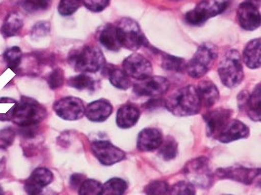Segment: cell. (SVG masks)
Segmentation results:
<instances>
[{
    "mask_svg": "<svg viewBox=\"0 0 261 195\" xmlns=\"http://www.w3.org/2000/svg\"><path fill=\"white\" fill-rule=\"evenodd\" d=\"M166 107L177 116H190L197 114L202 108L197 89L194 86H185L167 98Z\"/></svg>",
    "mask_w": 261,
    "mask_h": 195,
    "instance_id": "1",
    "label": "cell"
},
{
    "mask_svg": "<svg viewBox=\"0 0 261 195\" xmlns=\"http://www.w3.org/2000/svg\"><path fill=\"white\" fill-rule=\"evenodd\" d=\"M9 112L11 120L20 127L36 126L47 115V111L40 104L27 97L22 98L19 103H16Z\"/></svg>",
    "mask_w": 261,
    "mask_h": 195,
    "instance_id": "2",
    "label": "cell"
},
{
    "mask_svg": "<svg viewBox=\"0 0 261 195\" xmlns=\"http://www.w3.org/2000/svg\"><path fill=\"white\" fill-rule=\"evenodd\" d=\"M72 68L82 73H94L105 68V57L102 51L94 46H84L75 50L69 57Z\"/></svg>",
    "mask_w": 261,
    "mask_h": 195,
    "instance_id": "3",
    "label": "cell"
},
{
    "mask_svg": "<svg viewBox=\"0 0 261 195\" xmlns=\"http://www.w3.org/2000/svg\"><path fill=\"white\" fill-rule=\"evenodd\" d=\"M218 73L224 85L233 88L239 85L244 79V69L240 53L236 50H229L219 63Z\"/></svg>",
    "mask_w": 261,
    "mask_h": 195,
    "instance_id": "4",
    "label": "cell"
},
{
    "mask_svg": "<svg viewBox=\"0 0 261 195\" xmlns=\"http://www.w3.org/2000/svg\"><path fill=\"white\" fill-rule=\"evenodd\" d=\"M216 57L217 49L214 45L210 43L202 44L198 48L191 61L186 63L185 69L191 77L201 78L210 71Z\"/></svg>",
    "mask_w": 261,
    "mask_h": 195,
    "instance_id": "5",
    "label": "cell"
},
{
    "mask_svg": "<svg viewBox=\"0 0 261 195\" xmlns=\"http://www.w3.org/2000/svg\"><path fill=\"white\" fill-rule=\"evenodd\" d=\"M119 35L120 47L136 51L147 43L142 30L134 20L124 18L116 24Z\"/></svg>",
    "mask_w": 261,
    "mask_h": 195,
    "instance_id": "6",
    "label": "cell"
},
{
    "mask_svg": "<svg viewBox=\"0 0 261 195\" xmlns=\"http://www.w3.org/2000/svg\"><path fill=\"white\" fill-rule=\"evenodd\" d=\"M225 0H202L197 6L186 14L185 20L192 25H199L225 11L227 8Z\"/></svg>",
    "mask_w": 261,
    "mask_h": 195,
    "instance_id": "7",
    "label": "cell"
},
{
    "mask_svg": "<svg viewBox=\"0 0 261 195\" xmlns=\"http://www.w3.org/2000/svg\"><path fill=\"white\" fill-rule=\"evenodd\" d=\"M184 174L191 184L202 188H207L214 183V174L211 170L208 160L205 157L188 162L184 168Z\"/></svg>",
    "mask_w": 261,
    "mask_h": 195,
    "instance_id": "8",
    "label": "cell"
},
{
    "mask_svg": "<svg viewBox=\"0 0 261 195\" xmlns=\"http://www.w3.org/2000/svg\"><path fill=\"white\" fill-rule=\"evenodd\" d=\"M169 81L162 76H149L138 80L133 85V91L138 96L156 98L164 95L169 89Z\"/></svg>",
    "mask_w": 261,
    "mask_h": 195,
    "instance_id": "9",
    "label": "cell"
},
{
    "mask_svg": "<svg viewBox=\"0 0 261 195\" xmlns=\"http://www.w3.org/2000/svg\"><path fill=\"white\" fill-rule=\"evenodd\" d=\"M53 109L57 115L64 120H79L84 115L85 107L79 98L66 97L60 99L54 104Z\"/></svg>",
    "mask_w": 261,
    "mask_h": 195,
    "instance_id": "10",
    "label": "cell"
},
{
    "mask_svg": "<svg viewBox=\"0 0 261 195\" xmlns=\"http://www.w3.org/2000/svg\"><path fill=\"white\" fill-rule=\"evenodd\" d=\"M123 72L129 77L141 80L152 75L153 67L149 60L140 54H132L122 63Z\"/></svg>",
    "mask_w": 261,
    "mask_h": 195,
    "instance_id": "11",
    "label": "cell"
},
{
    "mask_svg": "<svg viewBox=\"0 0 261 195\" xmlns=\"http://www.w3.org/2000/svg\"><path fill=\"white\" fill-rule=\"evenodd\" d=\"M91 150L99 162L106 166L114 165L125 158V153L120 148L106 141L92 143Z\"/></svg>",
    "mask_w": 261,
    "mask_h": 195,
    "instance_id": "12",
    "label": "cell"
},
{
    "mask_svg": "<svg viewBox=\"0 0 261 195\" xmlns=\"http://www.w3.org/2000/svg\"><path fill=\"white\" fill-rule=\"evenodd\" d=\"M216 175L219 179H230L239 183L250 184L259 177L260 169L246 168L242 166H232L228 168H221L216 171Z\"/></svg>",
    "mask_w": 261,
    "mask_h": 195,
    "instance_id": "13",
    "label": "cell"
},
{
    "mask_svg": "<svg viewBox=\"0 0 261 195\" xmlns=\"http://www.w3.org/2000/svg\"><path fill=\"white\" fill-rule=\"evenodd\" d=\"M53 173L47 168H36L25 181L24 189L29 195H39L43 191L44 187L53 182Z\"/></svg>",
    "mask_w": 261,
    "mask_h": 195,
    "instance_id": "14",
    "label": "cell"
},
{
    "mask_svg": "<svg viewBox=\"0 0 261 195\" xmlns=\"http://www.w3.org/2000/svg\"><path fill=\"white\" fill-rule=\"evenodd\" d=\"M232 110L217 109L206 112L203 115L208 136H219L230 122Z\"/></svg>",
    "mask_w": 261,
    "mask_h": 195,
    "instance_id": "15",
    "label": "cell"
},
{
    "mask_svg": "<svg viewBox=\"0 0 261 195\" xmlns=\"http://www.w3.org/2000/svg\"><path fill=\"white\" fill-rule=\"evenodd\" d=\"M237 16L239 24L246 30H254L260 25V13L258 8L248 1L240 4Z\"/></svg>",
    "mask_w": 261,
    "mask_h": 195,
    "instance_id": "16",
    "label": "cell"
},
{
    "mask_svg": "<svg viewBox=\"0 0 261 195\" xmlns=\"http://www.w3.org/2000/svg\"><path fill=\"white\" fill-rule=\"evenodd\" d=\"M163 134L154 128H147L142 130L137 139V147L139 150L148 152L158 149L163 143Z\"/></svg>",
    "mask_w": 261,
    "mask_h": 195,
    "instance_id": "17",
    "label": "cell"
},
{
    "mask_svg": "<svg viewBox=\"0 0 261 195\" xmlns=\"http://www.w3.org/2000/svg\"><path fill=\"white\" fill-rule=\"evenodd\" d=\"M113 112V106L107 100H98L89 104L84 114L92 122H103L107 120Z\"/></svg>",
    "mask_w": 261,
    "mask_h": 195,
    "instance_id": "18",
    "label": "cell"
},
{
    "mask_svg": "<svg viewBox=\"0 0 261 195\" xmlns=\"http://www.w3.org/2000/svg\"><path fill=\"white\" fill-rule=\"evenodd\" d=\"M249 135V127L246 124L239 120H232L227 124L224 130L217 138L221 143L227 144L233 141L248 138Z\"/></svg>",
    "mask_w": 261,
    "mask_h": 195,
    "instance_id": "19",
    "label": "cell"
},
{
    "mask_svg": "<svg viewBox=\"0 0 261 195\" xmlns=\"http://www.w3.org/2000/svg\"><path fill=\"white\" fill-rule=\"evenodd\" d=\"M140 117V110L132 104H126L119 108L117 114V124L121 129L133 127Z\"/></svg>",
    "mask_w": 261,
    "mask_h": 195,
    "instance_id": "20",
    "label": "cell"
},
{
    "mask_svg": "<svg viewBox=\"0 0 261 195\" xmlns=\"http://www.w3.org/2000/svg\"><path fill=\"white\" fill-rule=\"evenodd\" d=\"M198 92V96L200 99L202 107L211 108L219 99V92L217 87L214 85L212 81L204 80L199 83L196 88Z\"/></svg>",
    "mask_w": 261,
    "mask_h": 195,
    "instance_id": "21",
    "label": "cell"
},
{
    "mask_svg": "<svg viewBox=\"0 0 261 195\" xmlns=\"http://www.w3.org/2000/svg\"><path fill=\"white\" fill-rule=\"evenodd\" d=\"M99 41L105 48L110 51H119L121 47L116 24H106L99 34Z\"/></svg>",
    "mask_w": 261,
    "mask_h": 195,
    "instance_id": "22",
    "label": "cell"
},
{
    "mask_svg": "<svg viewBox=\"0 0 261 195\" xmlns=\"http://www.w3.org/2000/svg\"><path fill=\"white\" fill-rule=\"evenodd\" d=\"M243 59L249 69H258L260 67V39L256 38L249 41L245 47Z\"/></svg>",
    "mask_w": 261,
    "mask_h": 195,
    "instance_id": "23",
    "label": "cell"
},
{
    "mask_svg": "<svg viewBox=\"0 0 261 195\" xmlns=\"http://www.w3.org/2000/svg\"><path fill=\"white\" fill-rule=\"evenodd\" d=\"M24 24L22 17L18 13H10L1 27V34L4 37H12L17 36Z\"/></svg>",
    "mask_w": 261,
    "mask_h": 195,
    "instance_id": "24",
    "label": "cell"
},
{
    "mask_svg": "<svg viewBox=\"0 0 261 195\" xmlns=\"http://www.w3.org/2000/svg\"><path fill=\"white\" fill-rule=\"evenodd\" d=\"M108 77L110 79V82L113 86L116 88L120 89V90H126L128 89L131 85L130 79L129 76L126 73L123 72V70L112 67L108 71Z\"/></svg>",
    "mask_w": 261,
    "mask_h": 195,
    "instance_id": "25",
    "label": "cell"
},
{
    "mask_svg": "<svg viewBox=\"0 0 261 195\" xmlns=\"http://www.w3.org/2000/svg\"><path fill=\"white\" fill-rule=\"evenodd\" d=\"M3 58L10 70H12L14 73H19V69L23 59V53L21 49L19 47L7 49L4 53Z\"/></svg>",
    "mask_w": 261,
    "mask_h": 195,
    "instance_id": "26",
    "label": "cell"
},
{
    "mask_svg": "<svg viewBox=\"0 0 261 195\" xmlns=\"http://www.w3.org/2000/svg\"><path fill=\"white\" fill-rule=\"evenodd\" d=\"M260 85H257L248 100L249 117L254 121L260 120Z\"/></svg>",
    "mask_w": 261,
    "mask_h": 195,
    "instance_id": "27",
    "label": "cell"
},
{
    "mask_svg": "<svg viewBox=\"0 0 261 195\" xmlns=\"http://www.w3.org/2000/svg\"><path fill=\"white\" fill-rule=\"evenodd\" d=\"M127 189V183L119 178L109 180L103 185V195H123Z\"/></svg>",
    "mask_w": 261,
    "mask_h": 195,
    "instance_id": "28",
    "label": "cell"
},
{
    "mask_svg": "<svg viewBox=\"0 0 261 195\" xmlns=\"http://www.w3.org/2000/svg\"><path fill=\"white\" fill-rule=\"evenodd\" d=\"M68 84L77 90H88V91L91 90L92 91L95 89L96 81L91 76H89L85 73H82V74L71 77V79L69 80Z\"/></svg>",
    "mask_w": 261,
    "mask_h": 195,
    "instance_id": "29",
    "label": "cell"
},
{
    "mask_svg": "<svg viewBox=\"0 0 261 195\" xmlns=\"http://www.w3.org/2000/svg\"><path fill=\"white\" fill-rule=\"evenodd\" d=\"M80 195H103V184L95 180H85L80 186Z\"/></svg>",
    "mask_w": 261,
    "mask_h": 195,
    "instance_id": "30",
    "label": "cell"
},
{
    "mask_svg": "<svg viewBox=\"0 0 261 195\" xmlns=\"http://www.w3.org/2000/svg\"><path fill=\"white\" fill-rule=\"evenodd\" d=\"M160 148V154L165 160H171L177 155V145L172 138H167L163 141Z\"/></svg>",
    "mask_w": 261,
    "mask_h": 195,
    "instance_id": "31",
    "label": "cell"
},
{
    "mask_svg": "<svg viewBox=\"0 0 261 195\" xmlns=\"http://www.w3.org/2000/svg\"><path fill=\"white\" fill-rule=\"evenodd\" d=\"M52 0H22V5L30 13L47 10L51 6Z\"/></svg>",
    "mask_w": 261,
    "mask_h": 195,
    "instance_id": "32",
    "label": "cell"
},
{
    "mask_svg": "<svg viewBox=\"0 0 261 195\" xmlns=\"http://www.w3.org/2000/svg\"><path fill=\"white\" fill-rule=\"evenodd\" d=\"M163 68L171 72H182L186 68V62L181 58L166 55L163 60Z\"/></svg>",
    "mask_w": 261,
    "mask_h": 195,
    "instance_id": "33",
    "label": "cell"
},
{
    "mask_svg": "<svg viewBox=\"0 0 261 195\" xmlns=\"http://www.w3.org/2000/svg\"><path fill=\"white\" fill-rule=\"evenodd\" d=\"M82 0H61L58 12L62 16H71L82 6Z\"/></svg>",
    "mask_w": 261,
    "mask_h": 195,
    "instance_id": "34",
    "label": "cell"
},
{
    "mask_svg": "<svg viewBox=\"0 0 261 195\" xmlns=\"http://www.w3.org/2000/svg\"><path fill=\"white\" fill-rule=\"evenodd\" d=\"M169 186L165 181H154L149 183L145 188L147 195H168Z\"/></svg>",
    "mask_w": 261,
    "mask_h": 195,
    "instance_id": "35",
    "label": "cell"
},
{
    "mask_svg": "<svg viewBox=\"0 0 261 195\" xmlns=\"http://www.w3.org/2000/svg\"><path fill=\"white\" fill-rule=\"evenodd\" d=\"M168 195H196V190L189 182H179L170 187Z\"/></svg>",
    "mask_w": 261,
    "mask_h": 195,
    "instance_id": "36",
    "label": "cell"
},
{
    "mask_svg": "<svg viewBox=\"0 0 261 195\" xmlns=\"http://www.w3.org/2000/svg\"><path fill=\"white\" fill-rule=\"evenodd\" d=\"M83 5L91 12H101L110 4V0H82Z\"/></svg>",
    "mask_w": 261,
    "mask_h": 195,
    "instance_id": "37",
    "label": "cell"
},
{
    "mask_svg": "<svg viewBox=\"0 0 261 195\" xmlns=\"http://www.w3.org/2000/svg\"><path fill=\"white\" fill-rule=\"evenodd\" d=\"M63 83H64V73L62 70L56 69L55 71H53L49 74L48 85L51 89L55 90L63 85Z\"/></svg>",
    "mask_w": 261,
    "mask_h": 195,
    "instance_id": "38",
    "label": "cell"
},
{
    "mask_svg": "<svg viewBox=\"0 0 261 195\" xmlns=\"http://www.w3.org/2000/svg\"><path fill=\"white\" fill-rule=\"evenodd\" d=\"M16 137V133L12 128H4L0 131V146L3 147L10 146L14 142V139Z\"/></svg>",
    "mask_w": 261,
    "mask_h": 195,
    "instance_id": "39",
    "label": "cell"
},
{
    "mask_svg": "<svg viewBox=\"0 0 261 195\" xmlns=\"http://www.w3.org/2000/svg\"><path fill=\"white\" fill-rule=\"evenodd\" d=\"M50 31V24L47 22H40L33 27L32 29V37L33 38H40L47 36Z\"/></svg>",
    "mask_w": 261,
    "mask_h": 195,
    "instance_id": "40",
    "label": "cell"
},
{
    "mask_svg": "<svg viewBox=\"0 0 261 195\" xmlns=\"http://www.w3.org/2000/svg\"><path fill=\"white\" fill-rule=\"evenodd\" d=\"M20 134L23 138L32 139L35 138L37 134V125L36 126H27V127H20Z\"/></svg>",
    "mask_w": 261,
    "mask_h": 195,
    "instance_id": "41",
    "label": "cell"
},
{
    "mask_svg": "<svg viewBox=\"0 0 261 195\" xmlns=\"http://www.w3.org/2000/svg\"><path fill=\"white\" fill-rule=\"evenodd\" d=\"M7 162V151L6 148L0 146V174L5 170Z\"/></svg>",
    "mask_w": 261,
    "mask_h": 195,
    "instance_id": "42",
    "label": "cell"
},
{
    "mask_svg": "<svg viewBox=\"0 0 261 195\" xmlns=\"http://www.w3.org/2000/svg\"><path fill=\"white\" fill-rule=\"evenodd\" d=\"M83 175H77V174H75V175H72L71 178V185L73 187V188H75V187H77V186H81V184L83 183Z\"/></svg>",
    "mask_w": 261,
    "mask_h": 195,
    "instance_id": "43",
    "label": "cell"
},
{
    "mask_svg": "<svg viewBox=\"0 0 261 195\" xmlns=\"http://www.w3.org/2000/svg\"><path fill=\"white\" fill-rule=\"evenodd\" d=\"M4 103H12V104H16L17 102L13 99L10 98H0V104H4Z\"/></svg>",
    "mask_w": 261,
    "mask_h": 195,
    "instance_id": "44",
    "label": "cell"
},
{
    "mask_svg": "<svg viewBox=\"0 0 261 195\" xmlns=\"http://www.w3.org/2000/svg\"><path fill=\"white\" fill-rule=\"evenodd\" d=\"M247 1H248V2H249L250 4L254 5L255 7L259 8V5H260V0H247Z\"/></svg>",
    "mask_w": 261,
    "mask_h": 195,
    "instance_id": "45",
    "label": "cell"
},
{
    "mask_svg": "<svg viewBox=\"0 0 261 195\" xmlns=\"http://www.w3.org/2000/svg\"><path fill=\"white\" fill-rule=\"evenodd\" d=\"M39 195H56L54 192H52V190H46V191H42Z\"/></svg>",
    "mask_w": 261,
    "mask_h": 195,
    "instance_id": "46",
    "label": "cell"
},
{
    "mask_svg": "<svg viewBox=\"0 0 261 195\" xmlns=\"http://www.w3.org/2000/svg\"><path fill=\"white\" fill-rule=\"evenodd\" d=\"M0 195H4V190H3V188L0 186Z\"/></svg>",
    "mask_w": 261,
    "mask_h": 195,
    "instance_id": "47",
    "label": "cell"
}]
</instances>
